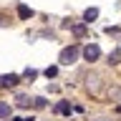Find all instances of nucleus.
Instances as JSON below:
<instances>
[{
  "mask_svg": "<svg viewBox=\"0 0 121 121\" xmlns=\"http://www.w3.org/2000/svg\"><path fill=\"white\" fill-rule=\"evenodd\" d=\"M56 113H63V116H68V113H71V104H68V101H60V104L56 106Z\"/></svg>",
  "mask_w": 121,
  "mask_h": 121,
  "instance_id": "nucleus-9",
  "label": "nucleus"
},
{
  "mask_svg": "<svg viewBox=\"0 0 121 121\" xmlns=\"http://www.w3.org/2000/svg\"><path fill=\"white\" fill-rule=\"evenodd\" d=\"M98 18V8H88L86 13H83V23H93Z\"/></svg>",
  "mask_w": 121,
  "mask_h": 121,
  "instance_id": "nucleus-5",
  "label": "nucleus"
},
{
  "mask_svg": "<svg viewBox=\"0 0 121 121\" xmlns=\"http://www.w3.org/2000/svg\"><path fill=\"white\" fill-rule=\"evenodd\" d=\"M18 15H20L23 20H30V18H33V10H30L28 5H18Z\"/></svg>",
  "mask_w": 121,
  "mask_h": 121,
  "instance_id": "nucleus-8",
  "label": "nucleus"
},
{
  "mask_svg": "<svg viewBox=\"0 0 121 121\" xmlns=\"http://www.w3.org/2000/svg\"><path fill=\"white\" fill-rule=\"evenodd\" d=\"M119 60H121V51H113V53H108V63H111V66H116Z\"/></svg>",
  "mask_w": 121,
  "mask_h": 121,
  "instance_id": "nucleus-11",
  "label": "nucleus"
},
{
  "mask_svg": "<svg viewBox=\"0 0 121 121\" xmlns=\"http://www.w3.org/2000/svg\"><path fill=\"white\" fill-rule=\"evenodd\" d=\"M23 76H25V78H30V81H33V78H35V76H38V71H35V68H25V71H23Z\"/></svg>",
  "mask_w": 121,
  "mask_h": 121,
  "instance_id": "nucleus-13",
  "label": "nucleus"
},
{
  "mask_svg": "<svg viewBox=\"0 0 121 121\" xmlns=\"http://www.w3.org/2000/svg\"><path fill=\"white\" fill-rule=\"evenodd\" d=\"M18 81H20L18 73H3L0 76V86L3 88H13V86H18Z\"/></svg>",
  "mask_w": 121,
  "mask_h": 121,
  "instance_id": "nucleus-2",
  "label": "nucleus"
},
{
  "mask_svg": "<svg viewBox=\"0 0 121 121\" xmlns=\"http://www.w3.org/2000/svg\"><path fill=\"white\" fill-rule=\"evenodd\" d=\"M30 101H33L30 96H25V93H18V98H15V106H20V108H28Z\"/></svg>",
  "mask_w": 121,
  "mask_h": 121,
  "instance_id": "nucleus-6",
  "label": "nucleus"
},
{
  "mask_svg": "<svg viewBox=\"0 0 121 121\" xmlns=\"http://www.w3.org/2000/svg\"><path fill=\"white\" fill-rule=\"evenodd\" d=\"M71 33H73L76 38H83V35H86V23H78V25H71Z\"/></svg>",
  "mask_w": 121,
  "mask_h": 121,
  "instance_id": "nucleus-7",
  "label": "nucleus"
},
{
  "mask_svg": "<svg viewBox=\"0 0 121 121\" xmlns=\"http://www.w3.org/2000/svg\"><path fill=\"white\" fill-rule=\"evenodd\" d=\"M98 56H101V48H98L96 43H88L83 48V58L86 60H98Z\"/></svg>",
  "mask_w": 121,
  "mask_h": 121,
  "instance_id": "nucleus-3",
  "label": "nucleus"
},
{
  "mask_svg": "<svg viewBox=\"0 0 121 121\" xmlns=\"http://www.w3.org/2000/svg\"><path fill=\"white\" fill-rule=\"evenodd\" d=\"M45 76H48V78H56V76H58V66H48L45 68Z\"/></svg>",
  "mask_w": 121,
  "mask_h": 121,
  "instance_id": "nucleus-12",
  "label": "nucleus"
},
{
  "mask_svg": "<svg viewBox=\"0 0 121 121\" xmlns=\"http://www.w3.org/2000/svg\"><path fill=\"white\" fill-rule=\"evenodd\" d=\"M8 116H10V104L0 101V119H8Z\"/></svg>",
  "mask_w": 121,
  "mask_h": 121,
  "instance_id": "nucleus-10",
  "label": "nucleus"
},
{
  "mask_svg": "<svg viewBox=\"0 0 121 121\" xmlns=\"http://www.w3.org/2000/svg\"><path fill=\"white\" fill-rule=\"evenodd\" d=\"M86 86H88L91 93H98V91H101V76H98V73H91L88 78H86Z\"/></svg>",
  "mask_w": 121,
  "mask_h": 121,
  "instance_id": "nucleus-4",
  "label": "nucleus"
},
{
  "mask_svg": "<svg viewBox=\"0 0 121 121\" xmlns=\"http://www.w3.org/2000/svg\"><path fill=\"white\" fill-rule=\"evenodd\" d=\"M78 56H81V48H78V45H66V48L60 51L58 60H60V66H73L76 60H78Z\"/></svg>",
  "mask_w": 121,
  "mask_h": 121,
  "instance_id": "nucleus-1",
  "label": "nucleus"
},
{
  "mask_svg": "<svg viewBox=\"0 0 121 121\" xmlns=\"http://www.w3.org/2000/svg\"><path fill=\"white\" fill-rule=\"evenodd\" d=\"M93 121H111V119H93Z\"/></svg>",
  "mask_w": 121,
  "mask_h": 121,
  "instance_id": "nucleus-16",
  "label": "nucleus"
},
{
  "mask_svg": "<svg viewBox=\"0 0 121 121\" xmlns=\"http://www.w3.org/2000/svg\"><path fill=\"white\" fill-rule=\"evenodd\" d=\"M106 33H108V35H116V38H119V35H121V28H116V25H108V28H106Z\"/></svg>",
  "mask_w": 121,
  "mask_h": 121,
  "instance_id": "nucleus-14",
  "label": "nucleus"
},
{
  "mask_svg": "<svg viewBox=\"0 0 121 121\" xmlns=\"http://www.w3.org/2000/svg\"><path fill=\"white\" fill-rule=\"evenodd\" d=\"M33 106H35V108H43V106H45V98H43V96L33 98Z\"/></svg>",
  "mask_w": 121,
  "mask_h": 121,
  "instance_id": "nucleus-15",
  "label": "nucleus"
}]
</instances>
